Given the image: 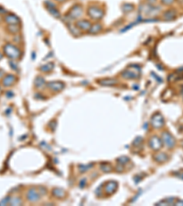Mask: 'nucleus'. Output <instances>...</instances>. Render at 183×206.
<instances>
[{
  "instance_id": "obj_23",
  "label": "nucleus",
  "mask_w": 183,
  "mask_h": 206,
  "mask_svg": "<svg viewBox=\"0 0 183 206\" xmlns=\"http://www.w3.org/2000/svg\"><path fill=\"white\" fill-rule=\"evenodd\" d=\"M176 204H181V205H183V202L182 201H179Z\"/></svg>"
},
{
  "instance_id": "obj_12",
  "label": "nucleus",
  "mask_w": 183,
  "mask_h": 206,
  "mask_svg": "<svg viewBox=\"0 0 183 206\" xmlns=\"http://www.w3.org/2000/svg\"><path fill=\"white\" fill-rule=\"evenodd\" d=\"M27 197H28V200L30 202H36L38 200V193L36 192L35 190H30L28 191Z\"/></svg>"
},
{
  "instance_id": "obj_10",
  "label": "nucleus",
  "mask_w": 183,
  "mask_h": 206,
  "mask_svg": "<svg viewBox=\"0 0 183 206\" xmlns=\"http://www.w3.org/2000/svg\"><path fill=\"white\" fill-rule=\"evenodd\" d=\"M91 26L92 23L89 22L88 20H81L76 23V27L78 29H80V30H89Z\"/></svg>"
},
{
  "instance_id": "obj_15",
  "label": "nucleus",
  "mask_w": 183,
  "mask_h": 206,
  "mask_svg": "<svg viewBox=\"0 0 183 206\" xmlns=\"http://www.w3.org/2000/svg\"><path fill=\"white\" fill-rule=\"evenodd\" d=\"M7 31H8L9 33H11V34H17V33H18L19 30H20L18 25H8V26L7 27Z\"/></svg>"
},
{
  "instance_id": "obj_1",
  "label": "nucleus",
  "mask_w": 183,
  "mask_h": 206,
  "mask_svg": "<svg viewBox=\"0 0 183 206\" xmlns=\"http://www.w3.org/2000/svg\"><path fill=\"white\" fill-rule=\"evenodd\" d=\"M3 50H4V54L6 55V56L8 57L9 59L13 60V61L18 60L21 57L20 50L17 46H15L14 44L7 43L3 47Z\"/></svg>"
},
{
  "instance_id": "obj_5",
  "label": "nucleus",
  "mask_w": 183,
  "mask_h": 206,
  "mask_svg": "<svg viewBox=\"0 0 183 206\" xmlns=\"http://www.w3.org/2000/svg\"><path fill=\"white\" fill-rule=\"evenodd\" d=\"M151 124H152V126L156 128H161L164 126L165 121H164L163 116L160 114H156L152 116Z\"/></svg>"
},
{
  "instance_id": "obj_9",
  "label": "nucleus",
  "mask_w": 183,
  "mask_h": 206,
  "mask_svg": "<svg viewBox=\"0 0 183 206\" xmlns=\"http://www.w3.org/2000/svg\"><path fill=\"white\" fill-rule=\"evenodd\" d=\"M149 145H150V147H151L152 149H154V150H159V149H160L161 147H162V140L159 139L158 136H154L152 137V139H150V141H149Z\"/></svg>"
},
{
  "instance_id": "obj_25",
  "label": "nucleus",
  "mask_w": 183,
  "mask_h": 206,
  "mask_svg": "<svg viewBox=\"0 0 183 206\" xmlns=\"http://www.w3.org/2000/svg\"><path fill=\"white\" fill-rule=\"evenodd\" d=\"M3 58V54L1 53V52H0V60H1Z\"/></svg>"
},
{
  "instance_id": "obj_16",
  "label": "nucleus",
  "mask_w": 183,
  "mask_h": 206,
  "mask_svg": "<svg viewBox=\"0 0 183 206\" xmlns=\"http://www.w3.org/2000/svg\"><path fill=\"white\" fill-rule=\"evenodd\" d=\"M100 84L102 85H114L116 84V80L114 79H107V80H101L100 82Z\"/></svg>"
},
{
  "instance_id": "obj_22",
  "label": "nucleus",
  "mask_w": 183,
  "mask_h": 206,
  "mask_svg": "<svg viewBox=\"0 0 183 206\" xmlns=\"http://www.w3.org/2000/svg\"><path fill=\"white\" fill-rule=\"evenodd\" d=\"M5 13H6V10L3 7H0V15H2V14H5Z\"/></svg>"
},
{
  "instance_id": "obj_11",
  "label": "nucleus",
  "mask_w": 183,
  "mask_h": 206,
  "mask_svg": "<svg viewBox=\"0 0 183 206\" xmlns=\"http://www.w3.org/2000/svg\"><path fill=\"white\" fill-rule=\"evenodd\" d=\"M163 17H164L165 20H168V21L173 20L177 17V13H176V11L174 9H169V10H168V11H166L164 13V16Z\"/></svg>"
},
{
  "instance_id": "obj_8",
  "label": "nucleus",
  "mask_w": 183,
  "mask_h": 206,
  "mask_svg": "<svg viewBox=\"0 0 183 206\" xmlns=\"http://www.w3.org/2000/svg\"><path fill=\"white\" fill-rule=\"evenodd\" d=\"M47 87L52 92H60L63 89L64 84L61 82H50L47 84Z\"/></svg>"
},
{
  "instance_id": "obj_21",
  "label": "nucleus",
  "mask_w": 183,
  "mask_h": 206,
  "mask_svg": "<svg viewBox=\"0 0 183 206\" xmlns=\"http://www.w3.org/2000/svg\"><path fill=\"white\" fill-rule=\"evenodd\" d=\"M161 2L165 5H171L174 2V0H161Z\"/></svg>"
},
{
  "instance_id": "obj_3",
  "label": "nucleus",
  "mask_w": 183,
  "mask_h": 206,
  "mask_svg": "<svg viewBox=\"0 0 183 206\" xmlns=\"http://www.w3.org/2000/svg\"><path fill=\"white\" fill-rule=\"evenodd\" d=\"M162 142L168 148H172L176 145V140L168 132H164L162 134Z\"/></svg>"
},
{
  "instance_id": "obj_2",
  "label": "nucleus",
  "mask_w": 183,
  "mask_h": 206,
  "mask_svg": "<svg viewBox=\"0 0 183 206\" xmlns=\"http://www.w3.org/2000/svg\"><path fill=\"white\" fill-rule=\"evenodd\" d=\"M88 16L94 20H99L104 16V11L98 7H90L88 8Z\"/></svg>"
},
{
  "instance_id": "obj_13",
  "label": "nucleus",
  "mask_w": 183,
  "mask_h": 206,
  "mask_svg": "<svg viewBox=\"0 0 183 206\" xmlns=\"http://www.w3.org/2000/svg\"><path fill=\"white\" fill-rule=\"evenodd\" d=\"M102 30V26L98 23L96 24H94V25H92L91 27H90V30H89V32L91 34H97L101 31Z\"/></svg>"
},
{
  "instance_id": "obj_19",
  "label": "nucleus",
  "mask_w": 183,
  "mask_h": 206,
  "mask_svg": "<svg viewBox=\"0 0 183 206\" xmlns=\"http://www.w3.org/2000/svg\"><path fill=\"white\" fill-rule=\"evenodd\" d=\"M52 69H53V63H49V64H46V65L42 66L41 68V70L42 72H50Z\"/></svg>"
},
{
  "instance_id": "obj_20",
  "label": "nucleus",
  "mask_w": 183,
  "mask_h": 206,
  "mask_svg": "<svg viewBox=\"0 0 183 206\" xmlns=\"http://www.w3.org/2000/svg\"><path fill=\"white\" fill-rule=\"evenodd\" d=\"M9 203L12 204V205H18V204H21L22 202L20 201V199H18L17 197L16 198H13L9 201Z\"/></svg>"
},
{
  "instance_id": "obj_7",
  "label": "nucleus",
  "mask_w": 183,
  "mask_h": 206,
  "mask_svg": "<svg viewBox=\"0 0 183 206\" xmlns=\"http://www.w3.org/2000/svg\"><path fill=\"white\" fill-rule=\"evenodd\" d=\"M4 20L7 25H18L20 21L18 17L16 16L15 14H7V15L5 16Z\"/></svg>"
},
{
  "instance_id": "obj_18",
  "label": "nucleus",
  "mask_w": 183,
  "mask_h": 206,
  "mask_svg": "<svg viewBox=\"0 0 183 206\" xmlns=\"http://www.w3.org/2000/svg\"><path fill=\"white\" fill-rule=\"evenodd\" d=\"M44 84H45L44 80H43L42 78H41V77H38V78L36 79V81H35V86H36L38 89H41V88L44 85Z\"/></svg>"
},
{
  "instance_id": "obj_24",
  "label": "nucleus",
  "mask_w": 183,
  "mask_h": 206,
  "mask_svg": "<svg viewBox=\"0 0 183 206\" xmlns=\"http://www.w3.org/2000/svg\"><path fill=\"white\" fill-rule=\"evenodd\" d=\"M56 1H58V2H64V1H66V0H56Z\"/></svg>"
},
{
  "instance_id": "obj_6",
  "label": "nucleus",
  "mask_w": 183,
  "mask_h": 206,
  "mask_svg": "<svg viewBox=\"0 0 183 206\" xmlns=\"http://www.w3.org/2000/svg\"><path fill=\"white\" fill-rule=\"evenodd\" d=\"M17 81V77L13 74H7L3 79H2V84L6 87L12 86L15 84Z\"/></svg>"
},
{
  "instance_id": "obj_17",
  "label": "nucleus",
  "mask_w": 183,
  "mask_h": 206,
  "mask_svg": "<svg viewBox=\"0 0 183 206\" xmlns=\"http://www.w3.org/2000/svg\"><path fill=\"white\" fill-rule=\"evenodd\" d=\"M155 159L158 160L159 162H164V161H167L168 158L165 153H159V154H158L155 157Z\"/></svg>"
},
{
  "instance_id": "obj_26",
  "label": "nucleus",
  "mask_w": 183,
  "mask_h": 206,
  "mask_svg": "<svg viewBox=\"0 0 183 206\" xmlns=\"http://www.w3.org/2000/svg\"><path fill=\"white\" fill-rule=\"evenodd\" d=\"M2 20V18H1V16H0V21H1Z\"/></svg>"
},
{
  "instance_id": "obj_14",
  "label": "nucleus",
  "mask_w": 183,
  "mask_h": 206,
  "mask_svg": "<svg viewBox=\"0 0 183 206\" xmlns=\"http://www.w3.org/2000/svg\"><path fill=\"white\" fill-rule=\"evenodd\" d=\"M47 8L49 9V11L52 14V15H53L54 17H56V18H60V12L57 10V8L52 5L51 3H48V7H47Z\"/></svg>"
},
{
  "instance_id": "obj_4",
  "label": "nucleus",
  "mask_w": 183,
  "mask_h": 206,
  "mask_svg": "<svg viewBox=\"0 0 183 206\" xmlns=\"http://www.w3.org/2000/svg\"><path fill=\"white\" fill-rule=\"evenodd\" d=\"M83 7L80 5H76L72 7V8L69 11L68 16L72 19H80L83 16Z\"/></svg>"
}]
</instances>
